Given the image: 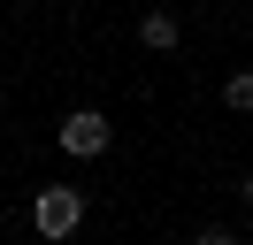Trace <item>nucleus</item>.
<instances>
[{"label": "nucleus", "instance_id": "f257e3e1", "mask_svg": "<svg viewBox=\"0 0 253 245\" xmlns=\"http://www.w3.org/2000/svg\"><path fill=\"white\" fill-rule=\"evenodd\" d=\"M77 222H84V192L77 184H39V199H31V230L46 245H62V238H77Z\"/></svg>", "mask_w": 253, "mask_h": 245}, {"label": "nucleus", "instance_id": "f03ea898", "mask_svg": "<svg viewBox=\"0 0 253 245\" xmlns=\"http://www.w3.org/2000/svg\"><path fill=\"white\" fill-rule=\"evenodd\" d=\"M54 146H62L69 161H100V153L115 146V122L100 115V107H77V115H62V130H54Z\"/></svg>", "mask_w": 253, "mask_h": 245}, {"label": "nucleus", "instance_id": "7ed1b4c3", "mask_svg": "<svg viewBox=\"0 0 253 245\" xmlns=\"http://www.w3.org/2000/svg\"><path fill=\"white\" fill-rule=\"evenodd\" d=\"M176 39H184V23H176L169 8H146L138 15V46L146 54H176Z\"/></svg>", "mask_w": 253, "mask_h": 245}, {"label": "nucleus", "instance_id": "20e7f679", "mask_svg": "<svg viewBox=\"0 0 253 245\" xmlns=\"http://www.w3.org/2000/svg\"><path fill=\"white\" fill-rule=\"evenodd\" d=\"M222 107H230V115H246V107H253V77H230V84H222Z\"/></svg>", "mask_w": 253, "mask_h": 245}, {"label": "nucleus", "instance_id": "39448f33", "mask_svg": "<svg viewBox=\"0 0 253 245\" xmlns=\"http://www.w3.org/2000/svg\"><path fill=\"white\" fill-rule=\"evenodd\" d=\"M192 245H238V230H230V222H207V230H200Z\"/></svg>", "mask_w": 253, "mask_h": 245}]
</instances>
